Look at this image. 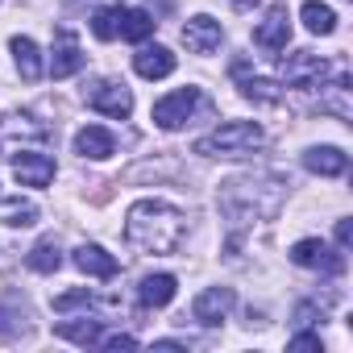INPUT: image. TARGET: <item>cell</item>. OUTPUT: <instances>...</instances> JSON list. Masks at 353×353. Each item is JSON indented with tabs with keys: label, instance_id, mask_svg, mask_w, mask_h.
<instances>
[{
	"label": "cell",
	"instance_id": "obj_15",
	"mask_svg": "<svg viewBox=\"0 0 353 353\" xmlns=\"http://www.w3.org/2000/svg\"><path fill=\"white\" fill-rule=\"evenodd\" d=\"M71 262H75L88 279H112V274H117V258H112L104 245H92V241H83V245L71 254Z\"/></svg>",
	"mask_w": 353,
	"mask_h": 353
},
{
	"label": "cell",
	"instance_id": "obj_29",
	"mask_svg": "<svg viewBox=\"0 0 353 353\" xmlns=\"http://www.w3.org/2000/svg\"><path fill=\"white\" fill-rule=\"evenodd\" d=\"M5 225H9V229H30V225H38V208H34V204H13V208L5 212Z\"/></svg>",
	"mask_w": 353,
	"mask_h": 353
},
{
	"label": "cell",
	"instance_id": "obj_21",
	"mask_svg": "<svg viewBox=\"0 0 353 353\" xmlns=\"http://www.w3.org/2000/svg\"><path fill=\"white\" fill-rule=\"evenodd\" d=\"M233 75L241 79V96H245V100H254V104H279V100H283V88H279V83H270V79H262V75H245L241 63H233Z\"/></svg>",
	"mask_w": 353,
	"mask_h": 353
},
{
	"label": "cell",
	"instance_id": "obj_14",
	"mask_svg": "<svg viewBox=\"0 0 353 353\" xmlns=\"http://www.w3.org/2000/svg\"><path fill=\"white\" fill-rule=\"evenodd\" d=\"M303 166H307L312 174L336 179V174H345V170H349V154H345V150H336V145H312V150H303Z\"/></svg>",
	"mask_w": 353,
	"mask_h": 353
},
{
	"label": "cell",
	"instance_id": "obj_17",
	"mask_svg": "<svg viewBox=\"0 0 353 353\" xmlns=\"http://www.w3.org/2000/svg\"><path fill=\"white\" fill-rule=\"evenodd\" d=\"M133 71H137L141 79H166V75L174 71V54H170L166 46H141V50L133 54Z\"/></svg>",
	"mask_w": 353,
	"mask_h": 353
},
{
	"label": "cell",
	"instance_id": "obj_27",
	"mask_svg": "<svg viewBox=\"0 0 353 353\" xmlns=\"http://www.w3.org/2000/svg\"><path fill=\"white\" fill-rule=\"evenodd\" d=\"M92 34H96L100 42L121 38V9H100V13L92 17Z\"/></svg>",
	"mask_w": 353,
	"mask_h": 353
},
{
	"label": "cell",
	"instance_id": "obj_30",
	"mask_svg": "<svg viewBox=\"0 0 353 353\" xmlns=\"http://www.w3.org/2000/svg\"><path fill=\"white\" fill-rule=\"evenodd\" d=\"M291 349H295V353H320V349H324V341H320V336H312V332H299V336H291Z\"/></svg>",
	"mask_w": 353,
	"mask_h": 353
},
{
	"label": "cell",
	"instance_id": "obj_31",
	"mask_svg": "<svg viewBox=\"0 0 353 353\" xmlns=\"http://www.w3.org/2000/svg\"><path fill=\"white\" fill-rule=\"evenodd\" d=\"M100 349H137V336H125V332H117V336H100Z\"/></svg>",
	"mask_w": 353,
	"mask_h": 353
},
{
	"label": "cell",
	"instance_id": "obj_33",
	"mask_svg": "<svg viewBox=\"0 0 353 353\" xmlns=\"http://www.w3.org/2000/svg\"><path fill=\"white\" fill-rule=\"evenodd\" d=\"M349 241H353V225L336 221V250H349Z\"/></svg>",
	"mask_w": 353,
	"mask_h": 353
},
{
	"label": "cell",
	"instance_id": "obj_18",
	"mask_svg": "<svg viewBox=\"0 0 353 353\" xmlns=\"http://www.w3.org/2000/svg\"><path fill=\"white\" fill-rule=\"evenodd\" d=\"M349 75L341 71L332 83H320V112H332L336 121H349L353 117V104H349Z\"/></svg>",
	"mask_w": 353,
	"mask_h": 353
},
{
	"label": "cell",
	"instance_id": "obj_13",
	"mask_svg": "<svg viewBox=\"0 0 353 353\" xmlns=\"http://www.w3.org/2000/svg\"><path fill=\"white\" fill-rule=\"evenodd\" d=\"M75 71H83V50H79L71 30H59L54 34V54H50V75L54 79H71Z\"/></svg>",
	"mask_w": 353,
	"mask_h": 353
},
{
	"label": "cell",
	"instance_id": "obj_20",
	"mask_svg": "<svg viewBox=\"0 0 353 353\" xmlns=\"http://www.w3.org/2000/svg\"><path fill=\"white\" fill-rule=\"evenodd\" d=\"M9 46H13V63H17L21 79H26V83H38V79H42V50H38V42L17 34Z\"/></svg>",
	"mask_w": 353,
	"mask_h": 353
},
{
	"label": "cell",
	"instance_id": "obj_35",
	"mask_svg": "<svg viewBox=\"0 0 353 353\" xmlns=\"http://www.w3.org/2000/svg\"><path fill=\"white\" fill-rule=\"evenodd\" d=\"M229 5H233V9H258L262 0H229Z\"/></svg>",
	"mask_w": 353,
	"mask_h": 353
},
{
	"label": "cell",
	"instance_id": "obj_1",
	"mask_svg": "<svg viewBox=\"0 0 353 353\" xmlns=\"http://www.w3.org/2000/svg\"><path fill=\"white\" fill-rule=\"evenodd\" d=\"M183 237H188V216L166 200H137L125 212V241L137 254L166 258L183 245Z\"/></svg>",
	"mask_w": 353,
	"mask_h": 353
},
{
	"label": "cell",
	"instance_id": "obj_10",
	"mask_svg": "<svg viewBox=\"0 0 353 353\" xmlns=\"http://www.w3.org/2000/svg\"><path fill=\"white\" fill-rule=\"evenodd\" d=\"M13 174H17L21 188H50L54 158L42 154V150H21V154H13Z\"/></svg>",
	"mask_w": 353,
	"mask_h": 353
},
{
	"label": "cell",
	"instance_id": "obj_7",
	"mask_svg": "<svg viewBox=\"0 0 353 353\" xmlns=\"http://www.w3.org/2000/svg\"><path fill=\"white\" fill-rule=\"evenodd\" d=\"M83 100H88V108H96V112H104L112 121H125L133 112V92L125 83H117V79H96L83 92Z\"/></svg>",
	"mask_w": 353,
	"mask_h": 353
},
{
	"label": "cell",
	"instance_id": "obj_32",
	"mask_svg": "<svg viewBox=\"0 0 353 353\" xmlns=\"http://www.w3.org/2000/svg\"><path fill=\"white\" fill-rule=\"evenodd\" d=\"M316 316H324V307H316V303H299L295 307V324H312Z\"/></svg>",
	"mask_w": 353,
	"mask_h": 353
},
{
	"label": "cell",
	"instance_id": "obj_2",
	"mask_svg": "<svg viewBox=\"0 0 353 353\" xmlns=\"http://www.w3.org/2000/svg\"><path fill=\"white\" fill-rule=\"evenodd\" d=\"M283 200V183L274 174H237L221 188V212L233 229V237L250 225H258L262 216H270Z\"/></svg>",
	"mask_w": 353,
	"mask_h": 353
},
{
	"label": "cell",
	"instance_id": "obj_22",
	"mask_svg": "<svg viewBox=\"0 0 353 353\" xmlns=\"http://www.w3.org/2000/svg\"><path fill=\"white\" fill-rule=\"evenodd\" d=\"M63 341H75V345H100V336H104V320H63L59 328H54Z\"/></svg>",
	"mask_w": 353,
	"mask_h": 353
},
{
	"label": "cell",
	"instance_id": "obj_34",
	"mask_svg": "<svg viewBox=\"0 0 353 353\" xmlns=\"http://www.w3.org/2000/svg\"><path fill=\"white\" fill-rule=\"evenodd\" d=\"M154 349H188L183 341H154Z\"/></svg>",
	"mask_w": 353,
	"mask_h": 353
},
{
	"label": "cell",
	"instance_id": "obj_23",
	"mask_svg": "<svg viewBox=\"0 0 353 353\" xmlns=\"http://www.w3.org/2000/svg\"><path fill=\"white\" fill-rule=\"evenodd\" d=\"M26 266H30V270H38V274H54V270L63 266V250H59V241H54V237L38 241V245L26 254Z\"/></svg>",
	"mask_w": 353,
	"mask_h": 353
},
{
	"label": "cell",
	"instance_id": "obj_25",
	"mask_svg": "<svg viewBox=\"0 0 353 353\" xmlns=\"http://www.w3.org/2000/svg\"><path fill=\"white\" fill-rule=\"evenodd\" d=\"M299 17H303V26H307L312 34H320V38H328V34L336 30V13L324 5V0H307V5L299 9Z\"/></svg>",
	"mask_w": 353,
	"mask_h": 353
},
{
	"label": "cell",
	"instance_id": "obj_36",
	"mask_svg": "<svg viewBox=\"0 0 353 353\" xmlns=\"http://www.w3.org/2000/svg\"><path fill=\"white\" fill-rule=\"evenodd\" d=\"M0 200H5V196H0Z\"/></svg>",
	"mask_w": 353,
	"mask_h": 353
},
{
	"label": "cell",
	"instance_id": "obj_19",
	"mask_svg": "<svg viewBox=\"0 0 353 353\" xmlns=\"http://www.w3.org/2000/svg\"><path fill=\"white\" fill-rule=\"evenodd\" d=\"M174 291H179V279H174V274H145V279L137 283L141 307H166V303L174 299Z\"/></svg>",
	"mask_w": 353,
	"mask_h": 353
},
{
	"label": "cell",
	"instance_id": "obj_16",
	"mask_svg": "<svg viewBox=\"0 0 353 353\" xmlns=\"http://www.w3.org/2000/svg\"><path fill=\"white\" fill-rule=\"evenodd\" d=\"M112 150H117V137H112L104 125H83V129L75 133V154H83V158L104 162V158H112Z\"/></svg>",
	"mask_w": 353,
	"mask_h": 353
},
{
	"label": "cell",
	"instance_id": "obj_28",
	"mask_svg": "<svg viewBox=\"0 0 353 353\" xmlns=\"http://www.w3.org/2000/svg\"><path fill=\"white\" fill-rule=\"evenodd\" d=\"M100 299L88 291V287H79V291H63L59 299H54V312H71V307H96Z\"/></svg>",
	"mask_w": 353,
	"mask_h": 353
},
{
	"label": "cell",
	"instance_id": "obj_12",
	"mask_svg": "<svg viewBox=\"0 0 353 353\" xmlns=\"http://www.w3.org/2000/svg\"><path fill=\"white\" fill-rule=\"evenodd\" d=\"M221 42H225V30H221V21H212L208 13H200V17H192V21L183 26V46H188L192 54H212Z\"/></svg>",
	"mask_w": 353,
	"mask_h": 353
},
{
	"label": "cell",
	"instance_id": "obj_26",
	"mask_svg": "<svg viewBox=\"0 0 353 353\" xmlns=\"http://www.w3.org/2000/svg\"><path fill=\"white\" fill-rule=\"evenodd\" d=\"M0 336L5 341H17V336H30V312H9V295L0 299Z\"/></svg>",
	"mask_w": 353,
	"mask_h": 353
},
{
	"label": "cell",
	"instance_id": "obj_24",
	"mask_svg": "<svg viewBox=\"0 0 353 353\" xmlns=\"http://www.w3.org/2000/svg\"><path fill=\"white\" fill-rule=\"evenodd\" d=\"M154 17L145 13V9H121V38L125 42H145L150 34H154Z\"/></svg>",
	"mask_w": 353,
	"mask_h": 353
},
{
	"label": "cell",
	"instance_id": "obj_9",
	"mask_svg": "<svg viewBox=\"0 0 353 353\" xmlns=\"http://www.w3.org/2000/svg\"><path fill=\"white\" fill-rule=\"evenodd\" d=\"M233 303H237L233 287H208V291H200V295H196V303H192V320H196V324H204V328H216V324H225V320H229Z\"/></svg>",
	"mask_w": 353,
	"mask_h": 353
},
{
	"label": "cell",
	"instance_id": "obj_8",
	"mask_svg": "<svg viewBox=\"0 0 353 353\" xmlns=\"http://www.w3.org/2000/svg\"><path fill=\"white\" fill-rule=\"evenodd\" d=\"M291 262L303 266V270H320V274H341V270H345V254L332 250V245L320 241V237L295 241V245H291Z\"/></svg>",
	"mask_w": 353,
	"mask_h": 353
},
{
	"label": "cell",
	"instance_id": "obj_4",
	"mask_svg": "<svg viewBox=\"0 0 353 353\" xmlns=\"http://www.w3.org/2000/svg\"><path fill=\"white\" fill-rule=\"evenodd\" d=\"M50 137H54V129L42 125V121H34V117H26V112L0 117V158H13L21 150H38Z\"/></svg>",
	"mask_w": 353,
	"mask_h": 353
},
{
	"label": "cell",
	"instance_id": "obj_5",
	"mask_svg": "<svg viewBox=\"0 0 353 353\" xmlns=\"http://www.w3.org/2000/svg\"><path fill=\"white\" fill-rule=\"evenodd\" d=\"M283 83L287 88H295V92H316L320 83H324V75H328V63L320 59V54H312V50H295V54H287L283 59Z\"/></svg>",
	"mask_w": 353,
	"mask_h": 353
},
{
	"label": "cell",
	"instance_id": "obj_11",
	"mask_svg": "<svg viewBox=\"0 0 353 353\" xmlns=\"http://www.w3.org/2000/svg\"><path fill=\"white\" fill-rule=\"evenodd\" d=\"M254 42H258L262 50H287V42H291V17H287V5H270V9H266V21H258Z\"/></svg>",
	"mask_w": 353,
	"mask_h": 353
},
{
	"label": "cell",
	"instance_id": "obj_3",
	"mask_svg": "<svg viewBox=\"0 0 353 353\" xmlns=\"http://www.w3.org/2000/svg\"><path fill=\"white\" fill-rule=\"evenodd\" d=\"M262 141H266V133L258 121H225L221 129L204 133L192 150L200 158H245V154L262 150Z\"/></svg>",
	"mask_w": 353,
	"mask_h": 353
},
{
	"label": "cell",
	"instance_id": "obj_6",
	"mask_svg": "<svg viewBox=\"0 0 353 353\" xmlns=\"http://www.w3.org/2000/svg\"><path fill=\"white\" fill-rule=\"evenodd\" d=\"M196 108H200V88H174L170 96H162V100L154 104V125L166 129V133H174V129L188 125V117H192Z\"/></svg>",
	"mask_w": 353,
	"mask_h": 353
}]
</instances>
